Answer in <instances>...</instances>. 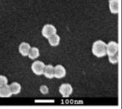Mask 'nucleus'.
Wrapping results in <instances>:
<instances>
[{"label":"nucleus","instance_id":"13","mask_svg":"<svg viewBox=\"0 0 122 109\" xmlns=\"http://www.w3.org/2000/svg\"><path fill=\"white\" fill-rule=\"evenodd\" d=\"M40 56V51L39 48L36 47H32L30 48V51L28 57L31 60H35Z\"/></svg>","mask_w":122,"mask_h":109},{"label":"nucleus","instance_id":"11","mask_svg":"<svg viewBox=\"0 0 122 109\" xmlns=\"http://www.w3.org/2000/svg\"><path fill=\"white\" fill-rule=\"evenodd\" d=\"M9 86L13 95H16L21 92L22 87L21 84L18 82H13L10 85H9Z\"/></svg>","mask_w":122,"mask_h":109},{"label":"nucleus","instance_id":"6","mask_svg":"<svg viewBox=\"0 0 122 109\" xmlns=\"http://www.w3.org/2000/svg\"><path fill=\"white\" fill-rule=\"evenodd\" d=\"M66 75V70L62 65H57L54 68V77L62 79Z\"/></svg>","mask_w":122,"mask_h":109},{"label":"nucleus","instance_id":"12","mask_svg":"<svg viewBox=\"0 0 122 109\" xmlns=\"http://www.w3.org/2000/svg\"><path fill=\"white\" fill-rule=\"evenodd\" d=\"M48 40L49 44L52 47H55L59 45L60 42V37L56 33L49 38Z\"/></svg>","mask_w":122,"mask_h":109},{"label":"nucleus","instance_id":"5","mask_svg":"<svg viewBox=\"0 0 122 109\" xmlns=\"http://www.w3.org/2000/svg\"><path fill=\"white\" fill-rule=\"evenodd\" d=\"M118 44L115 41H111L107 44L106 53L108 56L113 55L118 53Z\"/></svg>","mask_w":122,"mask_h":109},{"label":"nucleus","instance_id":"9","mask_svg":"<svg viewBox=\"0 0 122 109\" xmlns=\"http://www.w3.org/2000/svg\"><path fill=\"white\" fill-rule=\"evenodd\" d=\"M119 5V0H109V10L112 14L118 13Z\"/></svg>","mask_w":122,"mask_h":109},{"label":"nucleus","instance_id":"16","mask_svg":"<svg viewBox=\"0 0 122 109\" xmlns=\"http://www.w3.org/2000/svg\"><path fill=\"white\" fill-rule=\"evenodd\" d=\"M40 91L42 94H47L49 93V88L46 85H42L40 87Z\"/></svg>","mask_w":122,"mask_h":109},{"label":"nucleus","instance_id":"14","mask_svg":"<svg viewBox=\"0 0 122 109\" xmlns=\"http://www.w3.org/2000/svg\"><path fill=\"white\" fill-rule=\"evenodd\" d=\"M108 60L111 63L113 64H116L117 63H118L119 60V56L118 53L113 55H109V56H108Z\"/></svg>","mask_w":122,"mask_h":109},{"label":"nucleus","instance_id":"15","mask_svg":"<svg viewBox=\"0 0 122 109\" xmlns=\"http://www.w3.org/2000/svg\"><path fill=\"white\" fill-rule=\"evenodd\" d=\"M8 78L5 76H3V75H0V88L8 84Z\"/></svg>","mask_w":122,"mask_h":109},{"label":"nucleus","instance_id":"4","mask_svg":"<svg viewBox=\"0 0 122 109\" xmlns=\"http://www.w3.org/2000/svg\"><path fill=\"white\" fill-rule=\"evenodd\" d=\"M59 91L63 98H68L73 92V88L69 83L62 84L59 87Z\"/></svg>","mask_w":122,"mask_h":109},{"label":"nucleus","instance_id":"3","mask_svg":"<svg viewBox=\"0 0 122 109\" xmlns=\"http://www.w3.org/2000/svg\"><path fill=\"white\" fill-rule=\"evenodd\" d=\"M41 33L43 37L48 39L50 36L57 33V28L52 24H47L43 26Z\"/></svg>","mask_w":122,"mask_h":109},{"label":"nucleus","instance_id":"1","mask_svg":"<svg viewBox=\"0 0 122 109\" xmlns=\"http://www.w3.org/2000/svg\"><path fill=\"white\" fill-rule=\"evenodd\" d=\"M107 44L102 40H97L92 46V53L95 57H102L106 55Z\"/></svg>","mask_w":122,"mask_h":109},{"label":"nucleus","instance_id":"7","mask_svg":"<svg viewBox=\"0 0 122 109\" xmlns=\"http://www.w3.org/2000/svg\"><path fill=\"white\" fill-rule=\"evenodd\" d=\"M31 46L27 42H22L19 47V51L23 57H27L30 51Z\"/></svg>","mask_w":122,"mask_h":109},{"label":"nucleus","instance_id":"8","mask_svg":"<svg viewBox=\"0 0 122 109\" xmlns=\"http://www.w3.org/2000/svg\"><path fill=\"white\" fill-rule=\"evenodd\" d=\"M12 95H13V94H12L11 92L9 85L6 84L5 85L0 88V98H10V97H11Z\"/></svg>","mask_w":122,"mask_h":109},{"label":"nucleus","instance_id":"10","mask_svg":"<svg viewBox=\"0 0 122 109\" xmlns=\"http://www.w3.org/2000/svg\"><path fill=\"white\" fill-rule=\"evenodd\" d=\"M55 67L51 64H48L45 66L43 74L48 79H52L54 77Z\"/></svg>","mask_w":122,"mask_h":109},{"label":"nucleus","instance_id":"2","mask_svg":"<svg viewBox=\"0 0 122 109\" xmlns=\"http://www.w3.org/2000/svg\"><path fill=\"white\" fill-rule=\"evenodd\" d=\"M46 65L41 61H35L31 65V70L33 73L37 76L43 74Z\"/></svg>","mask_w":122,"mask_h":109}]
</instances>
